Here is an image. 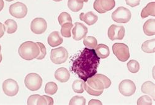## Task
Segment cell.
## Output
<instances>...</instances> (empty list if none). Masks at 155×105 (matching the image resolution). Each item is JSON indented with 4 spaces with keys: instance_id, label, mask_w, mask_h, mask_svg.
Masks as SVG:
<instances>
[{
    "instance_id": "obj_1",
    "label": "cell",
    "mask_w": 155,
    "mask_h": 105,
    "mask_svg": "<svg viewBox=\"0 0 155 105\" xmlns=\"http://www.w3.org/2000/svg\"><path fill=\"white\" fill-rule=\"evenodd\" d=\"M100 64V58L96 55L94 49L86 48L74 61L71 70L81 80L86 82L89 78L97 74Z\"/></svg>"
},
{
    "instance_id": "obj_2",
    "label": "cell",
    "mask_w": 155,
    "mask_h": 105,
    "mask_svg": "<svg viewBox=\"0 0 155 105\" xmlns=\"http://www.w3.org/2000/svg\"><path fill=\"white\" fill-rule=\"evenodd\" d=\"M111 85V81L106 75L98 74L89 78L84 84V89L89 95L100 96L104 89Z\"/></svg>"
},
{
    "instance_id": "obj_3",
    "label": "cell",
    "mask_w": 155,
    "mask_h": 105,
    "mask_svg": "<svg viewBox=\"0 0 155 105\" xmlns=\"http://www.w3.org/2000/svg\"><path fill=\"white\" fill-rule=\"evenodd\" d=\"M19 56L26 61H31L39 55L40 49L38 45L33 42L28 41L22 43L18 49Z\"/></svg>"
},
{
    "instance_id": "obj_4",
    "label": "cell",
    "mask_w": 155,
    "mask_h": 105,
    "mask_svg": "<svg viewBox=\"0 0 155 105\" xmlns=\"http://www.w3.org/2000/svg\"><path fill=\"white\" fill-rule=\"evenodd\" d=\"M24 84L27 88L31 91H37L42 87V78L36 73H30L25 76Z\"/></svg>"
},
{
    "instance_id": "obj_5",
    "label": "cell",
    "mask_w": 155,
    "mask_h": 105,
    "mask_svg": "<svg viewBox=\"0 0 155 105\" xmlns=\"http://www.w3.org/2000/svg\"><path fill=\"white\" fill-rule=\"evenodd\" d=\"M132 18V13L128 9L123 6L119 7L112 14V20L117 23L125 24L130 21Z\"/></svg>"
},
{
    "instance_id": "obj_6",
    "label": "cell",
    "mask_w": 155,
    "mask_h": 105,
    "mask_svg": "<svg viewBox=\"0 0 155 105\" xmlns=\"http://www.w3.org/2000/svg\"><path fill=\"white\" fill-rule=\"evenodd\" d=\"M68 58V52L64 47L52 49L50 52V59L55 64H61Z\"/></svg>"
},
{
    "instance_id": "obj_7",
    "label": "cell",
    "mask_w": 155,
    "mask_h": 105,
    "mask_svg": "<svg viewBox=\"0 0 155 105\" xmlns=\"http://www.w3.org/2000/svg\"><path fill=\"white\" fill-rule=\"evenodd\" d=\"M112 51L115 56L122 62L127 61L130 58V51L128 46L124 43H116L112 46Z\"/></svg>"
},
{
    "instance_id": "obj_8",
    "label": "cell",
    "mask_w": 155,
    "mask_h": 105,
    "mask_svg": "<svg viewBox=\"0 0 155 105\" xmlns=\"http://www.w3.org/2000/svg\"><path fill=\"white\" fill-rule=\"evenodd\" d=\"M9 11L12 17L17 19H22L28 14V8L25 4L17 2L10 5Z\"/></svg>"
},
{
    "instance_id": "obj_9",
    "label": "cell",
    "mask_w": 155,
    "mask_h": 105,
    "mask_svg": "<svg viewBox=\"0 0 155 105\" xmlns=\"http://www.w3.org/2000/svg\"><path fill=\"white\" fill-rule=\"evenodd\" d=\"M115 6V0H95L94 9L100 14H104L114 8Z\"/></svg>"
},
{
    "instance_id": "obj_10",
    "label": "cell",
    "mask_w": 155,
    "mask_h": 105,
    "mask_svg": "<svg viewBox=\"0 0 155 105\" xmlns=\"http://www.w3.org/2000/svg\"><path fill=\"white\" fill-rule=\"evenodd\" d=\"M3 90L5 94L9 97L16 95L19 91L18 82L12 78H8L3 83Z\"/></svg>"
},
{
    "instance_id": "obj_11",
    "label": "cell",
    "mask_w": 155,
    "mask_h": 105,
    "mask_svg": "<svg viewBox=\"0 0 155 105\" xmlns=\"http://www.w3.org/2000/svg\"><path fill=\"white\" fill-rule=\"evenodd\" d=\"M119 89L120 93L125 97H130L133 95L136 91V85L135 83L128 79L122 81L119 85Z\"/></svg>"
},
{
    "instance_id": "obj_12",
    "label": "cell",
    "mask_w": 155,
    "mask_h": 105,
    "mask_svg": "<svg viewBox=\"0 0 155 105\" xmlns=\"http://www.w3.org/2000/svg\"><path fill=\"white\" fill-rule=\"evenodd\" d=\"M125 30L122 25H111L108 29V37L110 40H123L125 37Z\"/></svg>"
},
{
    "instance_id": "obj_13",
    "label": "cell",
    "mask_w": 155,
    "mask_h": 105,
    "mask_svg": "<svg viewBox=\"0 0 155 105\" xmlns=\"http://www.w3.org/2000/svg\"><path fill=\"white\" fill-rule=\"evenodd\" d=\"M47 28V24L46 21L43 18H37L32 20L31 24V31L36 34L41 35L44 33Z\"/></svg>"
},
{
    "instance_id": "obj_14",
    "label": "cell",
    "mask_w": 155,
    "mask_h": 105,
    "mask_svg": "<svg viewBox=\"0 0 155 105\" xmlns=\"http://www.w3.org/2000/svg\"><path fill=\"white\" fill-rule=\"evenodd\" d=\"M87 28L82 23L75 22L74 27L72 30L73 38L76 41H80L84 38L87 33Z\"/></svg>"
},
{
    "instance_id": "obj_15",
    "label": "cell",
    "mask_w": 155,
    "mask_h": 105,
    "mask_svg": "<svg viewBox=\"0 0 155 105\" xmlns=\"http://www.w3.org/2000/svg\"><path fill=\"white\" fill-rule=\"evenodd\" d=\"M54 75L55 79L61 83L68 82L70 78V72L65 68H60L58 69L55 71Z\"/></svg>"
},
{
    "instance_id": "obj_16",
    "label": "cell",
    "mask_w": 155,
    "mask_h": 105,
    "mask_svg": "<svg viewBox=\"0 0 155 105\" xmlns=\"http://www.w3.org/2000/svg\"><path fill=\"white\" fill-rule=\"evenodd\" d=\"M47 40L48 45L51 47L58 46L62 44L63 42L62 37L60 36V33L57 31L51 32L48 37Z\"/></svg>"
},
{
    "instance_id": "obj_17",
    "label": "cell",
    "mask_w": 155,
    "mask_h": 105,
    "mask_svg": "<svg viewBox=\"0 0 155 105\" xmlns=\"http://www.w3.org/2000/svg\"><path fill=\"white\" fill-rule=\"evenodd\" d=\"M80 19L81 21H84L87 25H92L94 24L98 20V16L96 15L92 11L87 12L86 14L82 12L80 15Z\"/></svg>"
},
{
    "instance_id": "obj_18",
    "label": "cell",
    "mask_w": 155,
    "mask_h": 105,
    "mask_svg": "<svg viewBox=\"0 0 155 105\" xmlns=\"http://www.w3.org/2000/svg\"><path fill=\"white\" fill-rule=\"evenodd\" d=\"M154 88H155V85L153 82L151 81H147L142 85L141 90L143 94H147L151 96L152 99L154 101L155 100Z\"/></svg>"
},
{
    "instance_id": "obj_19",
    "label": "cell",
    "mask_w": 155,
    "mask_h": 105,
    "mask_svg": "<svg viewBox=\"0 0 155 105\" xmlns=\"http://www.w3.org/2000/svg\"><path fill=\"white\" fill-rule=\"evenodd\" d=\"M143 32L147 36L155 35V19H150L147 20L143 25Z\"/></svg>"
},
{
    "instance_id": "obj_20",
    "label": "cell",
    "mask_w": 155,
    "mask_h": 105,
    "mask_svg": "<svg viewBox=\"0 0 155 105\" xmlns=\"http://www.w3.org/2000/svg\"><path fill=\"white\" fill-rule=\"evenodd\" d=\"M28 105H34V104L46 105V104H48V103L44 95L41 96L39 95H32L28 98Z\"/></svg>"
},
{
    "instance_id": "obj_21",
    "label": "cell",
    "mask_w": 155,
    "mask_h": 105,
    "mask_svg": "<svg viewBox=\"0 0 155 105\" xmlns=\"http://www.w3.org/2000/svg\"><path fill=\"white\" fill-rule=\"evenodd\" d=\"M95 52L97 56L101 59H105L110 55L109 48L104 44H99L96 47Z\"/></svg>"
},
{
    "instance_id": "obj_22",
    "label": "cell",
    "mask_w": 155,
    "mask_h": 105,
    "mask_svg": "<svg viewBox=\"0 0 155 105\" xmlns=\"http://www.w3.org/2000/svg\"><path fill=\"white\" fill-rule=\"evenodd\" d=\"M149 16H155V2H151L148 3L145 8H144L141 12V18H146Z\"/></svg>"
},
{
    "instance_id": "obj_23",
    "label": "cell",
    "mask_w": 155,
    "mask_h": 105,
    "mask_svg": "<svg viewBox=\"0 0 155 105\" xmlns=\"http://www.w3.org/2000/svg\"><path fill=\"white\" fill-rule=\"evenodd\" d=\"M155 39L148 40L143 43L141 45V49L147 53H153L155 52Z\"/></svg>"
},
{
    "instance_id": "obj_24",
    "label": "cell",
    "mask_w": 155,
    "mask_h": 105,
    "mask_svg": "<svg viewBox=\"0 0 155 105\" xmlns=\"http://www.w3.org/2000/svg\"><path fill=\"white\" fill-rule=\"evenodd\" d=\"M5 26L6 27V30L8 33L12 34L17 31L18 24L15 20L8 19L5 22Z\"/></svg>"
},
{
    "instance_id": "obj_25",
    "label": "cell",
    "mask_w": 155,
    "mask_h": 105,
    "mask_svg": "<svg viewBox=\"0 0 155 105\" xmlns=\"http://www.w3.org/2000/svg\"><path fill=\"white\" fill-rule=\"evenodd\" d=\"M83 44L87 48L95 49L97 45V40L95 37L89 36L84 39Z\"/></svg>"
},
{
    "instance_id": "obj_26",
    "label": "cell",
    "mask_w": 155,
    "mask_h": 105,
    "mask_svg": "<svg viewBox=\"0 0 155 105\" xmlns=\"http://www.w3.org/2000/svg\"><path fill=\"white\" fill-rule=\"evenodd\" d=\"M73 24L72 23L67 22L64 24L63 25H61V34L63 37L65 38H70L71 36V30L72 28L73 27Z\"/></svg>"
},
{
    "instance_id": "obj_27",
    "label": "cell",
    "mask_w": 155,
    "mask_h": 105,
    "mask_svg": "<svg viewBox=\"0 0 155 105\" xmlns=\"http://www.w3.org/2000/svg\"><path fill=\"white\" fill-rule=\"evenodd\" d=\"M68 7L72 12H77L83 8V3H80L77 0H68Z\"/></svg>"
},
{
    "instance_id": "obj_28",
    "label": "cell",
    "mask_w": 155,
    "mask_h": 105,
    "mask_svg": "<svg viewBox=\"0 0 155 105\" xmlns=\"http://www.w3.org/2000/svg\"><path fill=\"white\" fill-rule=\"evenodd\" d=\"M58 86L56 83L54 82H50L46 84L45 87V92L46 94L50 95H54L57 93Z\"/></svg>"
},
{
    "instance_id": "obj_29",
    "label": "cell",
    "mask_w": 155,
    "mask_h": 105,
    "mask_svg": "<svg viewBox=\"0 0 155 105\" xmlns=\"http://www.w3.org/2000/svg\"><path fill=\"white\" fill-rule=\"evenodd\" d=\"M84 81L83 80H76L73 82L72 85L73 90L77 94H83L84 92Z\"/></svg>"
},
{
    "instance_id": "obj_30",
    "label": "cell",
    "mask_w": 155,
    "mask_h": 105,
    "mask_svg": "<svg viewBox=\"0 0 155 105\" xmlns=\"http://www.w3.org/2000/svg\"><path fill=\"white\" fill-rule=\"evenodd\" d=\"M58 20L61 26L63 25L64 24L67 23V22L72 23V21H73L71 16L67 12H61L58 18Z\"/></svg>"
},
{
    "instance_id": "obj_31",
    "label": "cell",
    "mask_w": 155,
    "mask_h": 105,
    "mask_svg": "<svg viewBox=\"0 0 155 105\" xmlns=\"http://www.w3.org/2000/svg\"><path fill=\"white\" fill-rule=\"evenodd\" d=\"M127 68L130 72L134 74L137 73L140 70L139 62L135 59L129 61V62L127 63Z\"/></svg>"
},
{
    "instance_id": "obj_32",
    "label": "cell",
    "mask_w": 155,
    "mask_h": 105,
    "mask_svg": "<svg viewBox=\"0 0 155 105\" xmlns=\"http://www.w3.org/2000/svg\"><path fill=\"white\" fill-rule=\"evenodd\" d=\"M70 105H85L86 99L82 96L73 97L69 103Z\"/></svg>"
},
{
    "instance_id": "obj_33",
    "label": "cell",
    "mask_w": 155,
    "mask_h": 105,
    "mask_svg": "<svg viewBox=\"0 0 155 105\" xmlns=\"http://www.w3.org/2000/svg\"><path fill=\"white\" fill-rule=\"evenodd\" d=\"M138 105H151L152 100L148 95L141 96L137 101Z\"/></svg>"
},
{
    "instance_id": "obj_34",
    "label": "cell",
    "mask_w": 155,
    "mask_h": 105,
    "mask_svg": "<svg viewBox=\"0 0 155 105\" xmlns=\"http://www.w3.org/2000/svg\"><path fill=\"white\" fill-rule=\"evenodd\" d=\"M36 43L38 45V47H39V49H40L39 55L37 56V58L36 59L38 60H42L44 58H45V57L46 56V55H47L46 48H45V45L41 42H37Z\"/></svg>"
},
{
    "instance_id": "obj_35",
    "label": "cell",
    "mask_w": 155,
    "mask_h": 105,
    "mask_svg": "<svg viewBox=\"0 0 155 105\" xmlns=\"http://www.w3.org/2000/svg\"><path fill=\"white\" fill-rule=\"evenodd\" d=\"M126 4L132 8L138 6L140 3V0H125Z\"/></svg>"
},
{
    "instance_id": "obj_36",
    "label": "cell",
    "mask_w": 155,
    "mask_h": 105,
    "mask_svg": "<svg viewBox=\"0 0 155 105\" xmlns=\"http://www.w3.org/2000/svg\"><path fill=\"white\" fill-rule=\"evenodd\" d=\"M6 27L4 24H3L2 22H0V38H2L5 32Z\"/></svg>"
},
{
    "instance_id": "obj_37",
    "label": "cell",
    "mask_w": 155,
    "mask_h": 105,
    "mask_svg": "<svg viewBox=\"0 0 155 105\" xmlns=\"http://www.w3.org/2000/svg\"><path fill=\"white\" fill-rule=\"evenodd\" d=\"M89 105H102V103L98 100H91L88 103Z\"/></svg>"
},
{
    "instance_id": "obj_38",
    "label": "cell",
    "mask_w": 155,
    "mask_h": 105,
    "mask_svg": "<svg viewBox=\"0 0 155 105\" xmlns=\"http://www.w3.org/2000/svg\"><path fill=\"white\" fill-rule=\"evenodd\" d=\"M44 97H45L48 105H53L54 104V100H53L52 98H51V97H50L48 96H47V95H44Z\"/></svg>"
},
{
    "instance_id": "obj_39",
    "label": "cell",
    "mask_w": 155,
    "mask_h": 105,
    "mask_svg": "<svg viewBox=\"0 0 155 105\" xmlns=\"http://www.w3.org/2000/svg\"><path fill=\"white\" fill-rule=\"evenodd\" d=\"M4 8L3 0H0V11H2Z\"/></svg>"
},
{
    "instance_id": "obj_40",
    "label": "cell",
    "mask_w": 155,
    "mask_h": 105,
    "mask_svg": "<svg viewBox=\"0 0 155 105\" xmlns=\"http://www.w3.org/2000/svg\"><path fill=\"white\" fill-rule=\"evenodd\" d=\"M77 1L79 2L80 3H87L88 2V0H77Z\"/></svg>"
},
{
    "instance_id": "obj_41",
    "label": "cell",
    "mask_w": 155,
    "mask_h": 105,
    "mask_svg": "<svg viewBox=\"0 0 155 105\" xmlns=\"http://www.w3.org/2000/svg\"><path fill=\"white\" fill-rule=\"evenodd\" d=\"M2 59H3V56L1 53H0V62L2 61Z\"/></svg>"
},
{
    "instance_id": "obj_42",
    "label": "cell",
    "mask_w": 155,
    "mask_h": 105,
    "mask_svg": "<svg viewBox=\"0 0 155 105\" xmlns=\"http://www.w3.org/2000/svg\"><path fill=\"white\" fill-rule=\"evenodd\" d=\"M53 1H54L55 2H60L62 1V0H53Z\"/></svg>"
},
{
    "instance_id": "obj_43",
    "label": "cell",
    "mask_w": 155,
    "mask_h": 105,
    "mask_svg": "<svg viewBox=\"0 0 155 105\" xmlns=\"http://www.w3.org/2000/svg\"><path fill=\"white\" fill-rule=\"evenodd\" d=\"M5 1H6V2H11L14 1V0H5Z\"/></svg>"
},
{
    "instance_id": "obj_44",
    "label": "cell",
    "mask_w": 155,
    "mask_h": 105,
    "mask_svg": "<svg viewBox=\"0 0 155 105\" xmlns=\"http://www.w3.org/2000/svg\"><path fill=\"white\" fill-rule=\"evenodd\" d=\"M1 51H2V46L0 45V53H1Z\"/></svg>"
}]
</instances>
